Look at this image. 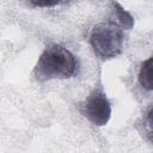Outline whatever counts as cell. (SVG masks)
Listing matches in <instances>:
<instances>
[{
  "label": "cell",
  "mask_w": 153,
  "mask_h": 153,
  "mask_svg": "<svg viewBox=\"0 0 153 153\" xmlns=\"http://www.w3.org/2000/svg\"><path fill=\"white\" fill-rule=\"evenodd\" d=\"M112 7H114V13L116 17V23L121 26L124 27L127 30H130L134 25V18L130 16V13H128L118 2L112 1Z\"/></svg>",
  "instance_id": "4"
},
{
  "label": "cell",
  "mask_w": 153,
  "mask_h": 153,
  "mask_svg": "<svg viewBox=\"0 0 153 153\" xmlns=\"http://www.w3.org/2000/svg\"><path fill=\"white\" fill-rule=\"evenodd\" d=\"M137 79L140 85L145 90L147 91L152 90V57H148L146 61L142 62L139 71Z\"/></svg>",
  "instance_id": "5"
},
{
  "label": "cell",
  "mask_w": 153,
  "mask_h": 153,
  "mask_svg": "<svg viewBox=\"0 0 153 153\" xmlns=\"http://www.w3.org/2000/svg\"><path fill=\"white\" fill-rule=\"evenodd\" d=\"M32 6L36 7H53L61 4L65 0H29Z\"/></svg>",
  "instance_id": "6"
},
{
  "label": "cell",
  "mask_w": 153,
  "mask_h": 153,
  "mask_svg": "<svg viewBox=\"0 0 153 153\" xmlns=\"http://www.w3.org/2000/svg\"><path fill=\"white\" fill-rule=\"evenodd\" d=\"M76 57L65 47L51 44L39 55L33 68V76L38 81L51 79H68L78 73Z\"/></svg>",
  "instance_id": "1"
},
{
  "label": "cell",
  "mask_w": 153,
  "mask_h": 153,
  "mask_svg": "<svg viewBox=\"0 0 153 153\" xmlns=\"http://www.w3.org/2000/svg\"><path fill=\"white\" fill-rule=\"evenodd\" d=\"M124 43L123 29L115 22L96 25L90 35V44L93 53L102 60L118 56Z\"/></svg>",
  "instance_id": "2"
},
{
  "label": "cell",
  "mask_w": 153,
  "mask_h": 153,
  "mask_svg": "<svg viewBox=\"0 0 153 153\" xmlns=\"http://www.w3.org/2000/svg\"><path fill=\"white\" fill-rule=\"evenodd\" d=\"M82 115L94 126L108 124L111 117V104L102 90H93L80 108Z\"/></svg>",
  "instance_id": "3"
}]
</instances>
